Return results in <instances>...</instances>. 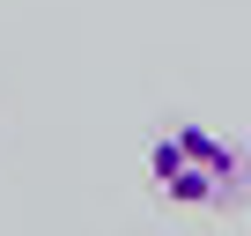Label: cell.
I'll use <instances>...</instances> for the list:
<instances>
[{
    "label": "cell",
    "instance_id": "6da1fadb",
    "mask_svg": "<svg viewBox=\"0 0 251 236\" xmlns=\"http://www.w3.org/2000/svg\"><path fill=\"white\" fill-rule=\"evenodd\" d=\"M148 185L170 207H229L244 192V155L207 126H170L148 148Z\"/></svg>",
    "mask_w": 251,
    "mask_h": 236
}]
</instances>
